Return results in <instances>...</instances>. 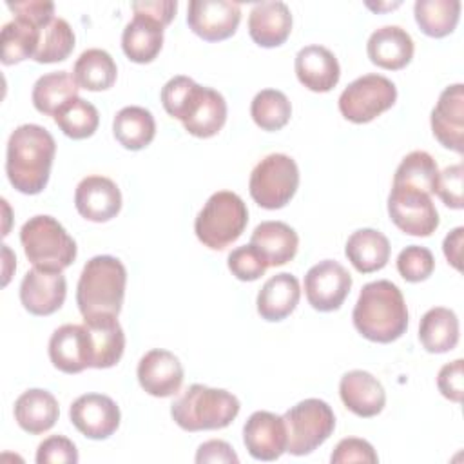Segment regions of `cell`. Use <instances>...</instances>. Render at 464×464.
<instances>
[{
    "instance_id": "obj_1",
    "label": "cell",
    "mask_w": 464,
    "mask_h": 464,
    "mask_svg": "<svg viewBox=\"0 0 464 464\" xmlns=\"http://www.w3.org/2000/svg\"><path fill=\"white\" fill-rule=\"evenodd\" d=\"M56 141L53 134L36 123L16 127L7 141L5 174L22 194H40L49 181Z\"/></svg>"
},
{
    "instance_id": "obj_2",
    "label": "cell",
    "mask_w": 464,
    "mask_h": 464,
    "mask_svg": "<svg viewBox=\"0 0 464 464\" xmlns=\"http://www.w3.org/2000/svg\"><path fill=\"white\" fill-rule=\"evenodd\" d=\"M161 105L185 130L196 138L216 136L227 121V102L221 92L196 83L188 76H174L161 87Z\"/></svg>"
},
{
    "instance_id": "obj_3",
    "label": "cell",
    "mask_w": 464,
    "mask_h": 464,
    "mask_svg": "<svg viewBox=\"0 0 464 464\" xmlns=\"http://www.w3.org/2000/svg\"><path fill=\"white\" fill-rule=\"evenodd\" d=\"M355 330L372 343H393L408 328L402 292L388 279L366 283L352 312Z\"/></svg>"
},
{
    "instance_id": "obj_4",
    "label": "cell",
    "mask_w": 464,
    "mask_h": 464,
    "mask_svg": "<svg viewBox=\"0 0 464 464\" xmlns=\"http://www.w3.org/2000/svg\"><path fill=\"white\" fill-rule=\"evenodd\" d=\"M127 270L114 256L91 257L78 279L76 304L83 319L114 315L121 312Z\"/></svg>"
},
{
    "instance_id": "obj_5",
    "label": "cell",
    "mask_w": 464,
    "mask_h": 464,
    "mask_svg": "<svg viewBox=\"0 0 464 464\" xmlns=\"http://www.w3.org/2000/svg\"><path fill=\"white\" fill-rule=\"evenodd\" d=\"M239 401L223 388L190 384L170 406L172 420L185 431L223 430L239 413Z\"/></svg>"
},
{
    "instance_id": "obj_6",
    "label": "cell",
    "mask_w": 464,
    "mask_h": 464,
    "mask_svg": "<svg viewBox=\"0 0 464 464\" xmlns=\"http://www.w3.org/2000/svg\"><path fill=\"white\" fill-rule=\"evenodd\" d=\"M20 243L29 263L42 270L62 272L76 259V243L58 219L47 214L29 218L20 228Z\"/></svg>"
},
{
    "instance_id": "obj_7",
    "label": "cell",
    "mask_w": 464,
    "mask_h": 464,
    "mask_svg": "<svg viewBox=\"0 0 464 464\" xmlns=\"http://www.w3.org/2000/svg\"><path fill=\"white\" fill-rule=\"evenodd\" d=\"M246 223L248 210L245 201L236 192L218 190L198 212L194 232L205 246L223 250L243 234Z\"/></svg>"
},
{
    "instance_id": "obj_8",
    "label": "cell",
    "mask_w": 464,
    "mask_h": 464,
    "mask_svg": "<svg viewBox=\"0 0 464 464\" xmlns=\"http://www.w3.org/2000/svg\"><path fill=\"white\" fill-rule=\"evenodd\" d=\"M297 163L281 152L265 156L250 172L248 190L252 199L266 210L283 208L297 192Z\"/></svg>"
},
{
    "instance_id": "obj_9",
    "label": "cell",
    "mask_w": 464,
    "mask_h": 464,
    "mask_svg": "<svg viewBox=\"0 0 464 464\" xmlns=\"http://www.w3.org/2000/svg\"><path fill=\"white\" fill-rule=\"evenodd\" d=\"M286 451L303 457L317 450L335 428V415L328 402L321 399H304L285 411Z\"/></svg>"
},
{
    "instance_id": "obj_10",
    "label": "cell",
    "mask_w": 464,
    "mask_h": 464,
    "mask_svg": "<svg viewBox=\"0 0 464 464\" xmlns=\"http://www.w3.org/2000/svg\"><path fill=\"white\" fill-rule=\"evenodd\" d=\"M397 87L382 74H364L346 85L339 96V112L352 123H368L393 107Z\"/></svg>"
},
{
    "instance_id": "obj_11",
    "label": "cell",
    "mask_w": 464,
    "mask_h": 464,
    "mask_svg": "<svg viewBox=\"0 0 464 464\" xmlns=\"http://www.w3.org/2000/svg\"><path fill=\"white\" fill-rule=\"evenodd\" d=\"M388 214L393 225L408 236L428 237L439 227V212L431 201V194L410 185H392Z\"/></svg>"
},
{
    "instance_id": "obj_12",
    "label": "cell",
    "mask_w": 464,
    "mask_h": 464,
    "mask_svg": "<svg viewBox=\"0 0 464 464\" xmlns=\"http://www.w3.org/2000/svg\"><path fill=\"white\" fill-rule=\"evenodd\" d=\"M350 288V272L334 259L315 263L304 276V295L310 306L319 312H334L341 308Z\"/></svg>"
},
{
    "instance_id": "obj_13",
    "label": "cell",
    "mask_w": 464,
    "mask_h": 464,
    "mask_svg": "<svg viewBox=\"0 0 464 464\" xmlns=\"http://www.w3.org/2000/svg\"><path fill=\"white\" fill-rule=\"evenodd\" d=\"M241 20V5L230 0H192L187 9V24L194 34L207 42L230 38Z\"/></svg>"
},
{
    "instance_id": "obj_14",
    "label": "cell",
    "mask_w": 464,
    "mask_h": 464,
    "mask_svg": "<svg viewBox=\"0 0 464 464\" xmlns=\"http://www.w3.org/2000/svg\"><path fill=\"white\" fill-rule=\"evenodd\" d=\"M72 426L92 440L109 439L120 426L118 404L103 393H83L69 408Z\"/></svg>"
},
{
    "instance_id": "obj_15",
    "label": "cell",
    "mask_w": 464,
    "mask_h": 464,
    "mask_svg": "<svg viewBox=\"0 0 464 464\" xmlns=\"http://www.w3.org/2000/svg\"><path fill=\"white\" fill-rule=\"evenodd\" d=\"M49 359L63 373H80L92 368L94 350L85 324H62L49 339Z\"/></svg>"
},
{
    "instance_id": "obj_16",
    "label": "cell",
    "mask_w": 464,
    "mask_h": 464,
    "mask_svg": "<svg viewBox=\"0 0 464 464\" xmlns=\"http://www.w3.org/2000/svg\"><path fill=\"white\" fill-rule=\"evenodd\" d=\"M243 442L256 460H277L288 444L286 424L281 415L272 411H254L243 426Z\"/></svg>"
},
{
    "instance_id": "obj_17",
    "label": "cell",
    "mask_w": 464,
    "mask_h": 464,
    "mask_svg": "<svg viewBox=\"0 0 464 464\" xmlns=\"http://www.w3.org/2000/svg\"><path fill=\"white\" fill-rule=\"evenodd\" d=\"M431 132L435 140L457 154L464 150V85H448L430 116Z\"/></svg>"
},
{
    "instance_id": "obj_18",
    "label": "cell",
    "mask_w": 464,
    "mask_h": 464,
    "mask_svg": "<svg viewBox=\"0 0 464 464\" xmlns=\"http://www.w3.org/2000/svg\"><path fill=\"white\" fill-rule=\"evenodd\" d=\"M67 295V281L62 272L31 268L20 283V301L33 315H51L62 308Z\"/></svg>"
},
{
    "instance_id": "obj_19",
    "label": "cell",
    "mask_w": 464,
    "mask_h": 464,
    "mask_svg": "<svg viewBox=\"0 0 464 464\" xmlns=\"http://www.w3.org/2000/svg\"><path fill=\"white\" fill-rule=\"evenodd\" d=\"M74 207L87 221L105 223L120 214L121 192L111 178L87 176L76 185Z\"/></svg>"
},
{
    "instance_id": "obj_20",
    "label": "cell",
    "mask_w": 464,
    "mask_h": 464,
    "mask_svg": "<svg viewBox=\"0 0 464 464\" xmlns=\"http://www.w3.org/2000/svg\"><path fill=\"white\" fill-rule=\"evenodd\" d=\"M138 382L152 397H170L183 384V366L179 359L161 348L149 350L138 362Z\"/></svg>"
},
{
    "instance_id": "obj_21",
    "label": "cell",
    "mask_w": 464,
    "mask_h": 464,
    "mask_svg": "<svg viewBox=\"0 0 464 464\" xmlns=\"http://www.w3.org/2000/svg\"><path fill=\"white\" fill-rule=\"evenodd\" d=\"M339 395L343 404L357 417H375L386 404L382 384L370 372L352 370L339 381Z\"/></svg>"
},
{
    "instance_id": "obj_22",
    "label": "cell",
    "mask_w": 464,
    "mask_h": 464,
    "mask_svg": "<svg viewBox=\"0 0 464 464\" xmlns=\"http://www.w3.org/2000/svg\"><path fill=\"white\" fill-rule=\"evenodd\" d=\"M294 69L301 85L314 92L332 91L341 78V67L335 54L330 49L315 44L299 49Z\"/></svg>"
},
{
    "instance_id": "obj_23",
    "label": "cell",
    "mask_w": 464,
    "mask_h": 464,
    "mask_svg": "<svg viewBox=\"0 0 464 464\" xmlns=\"http://www.w3.org/2000/svg\"><path fill=\"white\" fill-rule=\"evenodd\" d=\"M413 40L410 33L399 25H384L375 29L366 44L372 63L386 71L404 69L413 58Z\"/></svg>"
},
{
    "instance_id": "obj_24",
    "label": "cell",
    "mask_w": 464,
    "mask_h": 464,
    "mask_svg": "<svg viewBox=\"0 0 464 464\" xmlns=\"http://www.w3.org/2000/svg\"><path fill=\"white\" fill-rule=\"evenodd\" d=\"M292 31V13L285 2H257L248 14V34L259 47H279Z\"/></svg>"
},
{
    "instance_id": "obj_25",
    "label": "cell",
    "mask_w": 464,
    "mask_h": 464,
    "mask_svg": "<svg viewBox=\"0 0 464 464\" xmlns=\"http://www.w3.org/2000/svg\"><path fill=\"white\" fill-rule=\"evenodd\" d=\"M14 420L16 424L31 433L40 435L49 431L60 415V406L56 397L42 388H31L25 390L16 401H14Z\"/></svg>"
},
{
    "instance_id": "obj_26",
    "label": "cell",
    "mask_w": 464,
    "mask_h": 464,
    "mask_svg": "<svg viewBox=\"0 0 464 464\" xmlns=\"http://www.w3.org/2000/svg\"><path fill=\"white\" fill-rule=\"evenodd\" d=\"M299 297L301 286L297 277L288 272L276 274L261 286L257 294V314L270 323L283 321L295 310Z\"/></svg>"
},
{
    "instance_id": "obj_27",
    "label": "cell",
    "mask_w": 464,
    "mask_h": 464,
    "mask_svg": "<svg viewBox=\"0 0 464 464\" xmlns=\"http://www.w3.org/2000/svg\"><path fill=\"white\" fill-rule=\"evenodd\" d=\"M163 47V25L147 16L134 13V18L121 33V49L134 63H150Z\"/></svg>"
},
{
    "instance_id": "obj_28",
    "label": "cell",
    "mask_w": 464,
    "mask_h": 464,
    "mask_svg": "<svg viewBox=\"0 0 464 464\" xmlns=\"http://www.w3.org/2000/svg\"><path fill=\"white\" fill-rule=\"evenodd\" d=\"M250 245L263 254L268 266H281L295 257L299 236L283 221H263L254 228Z\"/></svg>"
},
{
    "instance_id": "obj_29",
    "label": "cell",
    "mask_w": 464,
    "mask_h": 464,
    "mask_svg": "<svg viewBox=\"0 0 464 464\" xmlns=\"http://www.w3.org/2000/svg\"><path fill=\"white\" fill-rule=\"evenodd\" d=\"M390 241L375 228L355 230L344 246V254L353 268L361 274H372L386 266L390 259Z\"/></svg>"
},
{
    "instance_id": "obj_30",
    "label": "cell",
    "mask_w": 464,
    "mask_h": 464,
    "mask_svg": "<svg viewBox=\"0 0 464 464\" xmlns=\"http://www.w3.org/2000/svg\"><path fill=\"white\" fill-rule=\"evenodd\" d=\"M83 324L89 328L92 339V368L105 370L118 364L125 350V334L118 319L114 315H102L83 319Z\"/></svg>"
},
{
    "instance_id": "obj_31",
    "label": "cell",
    "mask_w": 464,
    "mask_h": 464,
    "mask_svg": "<svg viewBox=\"0 0 464 464\" xmlns=\"http://www.w3.org/2000/svg\"><path fill=\"white\" fill-rule=\"evenodd\" d=\"M457 314L444 306L430 308L419 323V341L430 353H446L459 343Z\"/></svg>"
},
{
    "instance_id": "obj_32",
    "label": "cell",
    "mask_w": 464,
    "mask_h": 464,
    "mask_svg": "<svg viewBox=\"0 0 464 464\" xmlns=\"http://www.w3.org/2000/svg\"><path fill=\"white\" fill-rule=\"evenodd\" d=\"M112 134L127 150H141L156 136V121L149 109L129 105L116 112L112 120Z\"/></svg>"
},
{
    "instance_id": "obj_33",
    "label": "cell",
    "mask_w": 464,
    "mask_h": 464,
    "mask_svg": "<svg viewBox=\"0 0 464 464\" xmlns=\"http://www.w3.org/2000/svg\"><path fill=\"white\" fill-rule=\"evenodd\" d=\"M42 27L44 25H36L34 22L22 16H14L11 22L4 24L0 33L2 63L13 65L27 58H34V53L40 44Z\"/></svg>"
},
{
    "instance_id": "obj_34",
    "label": "cell",
    "mask_w": 464,
    "mask_h": 464,
    "mask_svg": "<svg viewBox=\"0 0 464 464\" xmlns=\"http://www.w3.org/2000/svg\"><path fill=\"white\" fill-rule=\"evenodd\" d=\"M118 67L114 58L98 47L83 51L72 67V78L78 87L87 91H107L114 85Z\"/></svg>"
},
{
    "instance_id": "obj_35",
    "label": "cell",
    "mask_w": 464,
    "mask_h": 464,
    "mask_svg": "<svg viewBox=\"0 0 464 464\" xmlns=\"http://www.w3.org/2000/svg\"><path fill=\"white\" fill-rule=\"evenodd\" d=\"M415 22L426 36L444 38L451 34L460 18L459 0H417L413 5Z\"/></svg>"
},
{
    "instance_id": "obj_36",
    "label": "cell",
    "mask_w": 464,
    "mask_h": 464,
    "mask_svg": "<svg viewBox=\"0 0 464 464\" xmlns=\"http://www.w3.org/2000/svg\"><path fill=\"white\" fill-rule=\"evenodd\" d=\"M78 83L67 71H54L40 76L31 92L33 105L38 112L54 116V112L71 98L78 96Z\"/></svg>"
},
{
    "instance_id": "obj_37",
    "label": "cell",
    "mask_w": 464,
    "mask_h": 464,
    "mask_svg": "<svg viewBox=\"0 0 464 464\" xmlns=\"http://www.w3.org/2000/svg\"><path fill=\"white\" fill-rule=\"evenodd\" d=\"M53 120L60 127V130L72 140L91 138L100 125L98 109L80 96H74L69 102H65L54 112Z\"/></svg>"
},
{
    "instance_id": "obj_38",
    "label": "cell",
    "mask_w": 464,
    "mask_h": 464,
    "mask_svg": "<svg viewBox=\"0 0 464 464\" xmlns=\"http://www.w3.org/2000/svg\"><path fill=\"white\" fill-rule=\"evenodd\" d=\"M250 116L263 130L283 129L292 116V103L285 92L277 89L259 91L250 103Z\"/></svg>"
},
{
    "instance_id": "obj_39",
    "label": "cell",
    "mask_w": 464,
    "mask_h": 464,
    "mask_svg": "<svg viewBox=\"0 0 464 464\" xmlns=\"http://www.w3.org/2000/svg\"><path fill=\"white\" fill-rule=\"evenodd\" d=\"M74 49V31L67 20L54 16L40 31V44L34 53V62L54 63L63 62Z\"/></svg>"
},
{
    "instance_id": "obj_40",
    "label": "cell",
    "mask_w": 464,
    "mask_h": 464,
    "mask_svg": "<svg viewBox=\"0 0 464 464\" xmlns=\"http://www.w3.org/2000/svg\"><path fill=\"white\" fill-rule=\"evenodd\" d=\"M437 176H439V167L433 156L426 150H413L406 154L399 163L393 174V183L410 185L428 194H433Z\"/></svg>"
},
{
    "instance_id": "obj_41",
    "label": "cell",
    "mask_w": 464,
    "mask_h": 464,
    "mask_svg": "<svg viewBox=\"0 0 464 464\" xmlns=\"http://www.w3.org/2000/svg\"><path fill=\"white\" fill-rule=\"evenodd\" d=\"M435 268V257L430 248L410 245L397 256V270L402 279L410 283L426 281Z\"/></svg>"
},
{
    "instance_id": "obj_42",
    "label": "cell",
    "mask_w": 464,
    "mask_h": 464,
    "mask_svg": "<svg viewBox=\"0 0 464 464\" xmlns=\"http://www.w3.org/2000/svg\"><path fill=\"white\" fill-rule=\"evenodd\" d=\"M227 265L232 276H236L239 281H256L268 268L263 254L250 243L234 248L227 257Z\"/></svg>"
},
{
    "instance_id": "obj_43",
    "label": "cell",
    "mask_w": 464,
    "mask_h": 464,
    "mask_svg": "<svg viewBox=\"0 0 464 464\" xmlns=\"http://www.w3.org/2000/svg\"><path fill=\"white\" fill-rule=\"evenodd\" d=\"M34 459L38 464H76L78 450L71 439L51 435L38 444Z\"/></svg>"
},
{
    "instance_id": "obj_44",
    "label": "cell",
    "mask_w": 464,
    "mask_h": 464,
    "mask_svg": "<svg viewBox=\"0 0 464 464\" xmlns=\"http://www.w3.org/2000/svg\"><path fill=\"white\" fill-rule=\"evenodd\" d=\"M462 165H450L446 167L442 172H439L437 176V183H435V192L440 201L455 210H460L464 207L462 201Z\"/></svg>"
},
{
    "instance_id": "obj_45",
    "label": "cell",
    "mask_w": 464,
    "mask_h": 464,
    "mask_svg": "<svg viewBox=\"0 0 464 464\" xmlns=\"http://www.w3.org/2000/svg\"><path fill=\"white\" fill-rule=\"evenodd\" d=\"M379 460L373 446L359 437H346L337 442L330 455L332 464H346V462H368L375 464Z\"/></svg>"
},
{
    "instance_id": "obj_46",
    "label": "cell",
    "mask_w": 464,
    "mask_h": 464,
    "mask_svg": "<svg viewBox=\"0 0 464 464\" xmlns=\"http://www.w3.org/2000/svg\"><path fill=\"white\" fill-rule=\"evenodd\" d=\"M464 361L462 359H455L448 364H444L439 370L437 375V388L439 392L453 401V402H460L462 401V393H464Z\"/></svg>"
},
{
    "instance_id": "obj_47",
    "label": "cell",
    "mask_w": 464,
    "mask_h": 464,
    "mask_svg": "<svg viewBox=\"0 0 464 464\" xmlns=\"http://www.w3.org/2000/svg\"><path fill=\"white\" fill-rule=\"evenodd\" d=\"M14 16L27 18L36 25H45L54 18V4L47 0H24V2H7L5 4Z\"/></svg>"
},
{
    "instance_id": "obj_48",
    "label": "cell",
    "mask_w": 464,
    "mask_h": 464,
    "mask_svg": "<svg viewBox=\"0 0 464 464\" xmlns=\"http://www.w3.org/2000/svg\"><path fill=\"white\" fill-rule=\"evenodd\" d=\"M196 462L198 464H207V462H225V464H237L239 459L234 451V448L225 442V440H219V439H212V440H207L203 442L198 451H196Z\"/></svg>"
},
{
    "instance_id": "obj_49",
    "label": "cell",
    "mask_w": 464,
    "mask_h": 464,
    "mask_svg": "<svg viewBox=\"0 0 464 464\" xmlns=\"http://www.w3.org/2000/svg\"><path fill=\"white\" fill-rule=\"evenodd\" d=\"M178 2L176 0H143V2H132V11L140 14H147L154 20H158L163 27L169 25L176 14Z\"/></svg>"
},
{
    "instance_id": "obj_50",
    "label": "cell",
    "mask_w": 464,
    "mask_h": 464,
    "mask_svg": "<svg viewBox=\"0 0 464 464\" xmlns=\"http://www.w3.org/2000/svg\"><path fill=\"white\" fill-rule=\"evenodd\" d=\"M462 236H464V228L462 227H457L453 228L446 237H444V243H442V250H444V256L448 259V263L455 268V270H460L462 265Z\"/></svg>"
},
{
    "instance_id": "obj_51",
    "label": "cell",
    "mask_w": 464,
    "mask_h": 464,
    "mask_svg": "<svg viewBox=\"0 0 464 464\" xmlns=\"http://www.w3.org/2000/svg\"><path fill=\"white\" fill-rule=\"evenodd\" d=\"M2 252H4V261H5V266H4V286L9 283V277H11V270L7 268V265H9V261H13L14 257H13V254H11V250L7 248V245H2Z\"/></svg>"
}]
</instances>
